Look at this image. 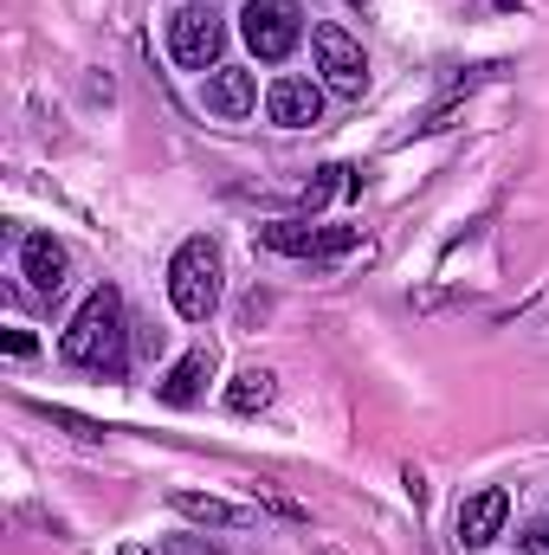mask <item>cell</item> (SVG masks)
<instances>
[{
  "label": "cell",
  "instance_id": "cell-1",
  "mask_svg": "<svg viewBox=\"0 0 549 555\" xmlns=\"http://www.w3.org/2000/svg\"><path fill=\"white\" fill-rule=\"evenodd\" d=\"M59 362H72V369H98V375H124V297H117V284H98L85 304H78V317L65 323V336H59Z\"/></svg>",
  "mask_w": 549,
  "mask_h": 555
},
{
  "label": "cell",
  "instance_id": "cell-2",
  "mask_svg": "<svg viewBox=\"0 0 549 555\" xmlns=\"http://www.w3.org/2000/svg\"><path fill=\"white\" fill-rule=\"evenodd\" d=\"M168 304L188 323H207L220 310V246L214 240H181L168 259Z\"/></svg>",
  "mask_w": 549,
  "mask_h": 555
},
{
  "label": "cell",
  "instance_id": "cell-3",
  "mask_svg": "<svg viewBox=\"0 0 549 555\" xmlns=\"http://www.w3.org/2000/svg\"><path fill=\"white\" fill-rule=\"evenodd\" d=\"M310 52H317V72H323V85L336 91V98H362L369 91V52H362V39H349L343 26H310Z\"/></svg>",
  "mask_w": 549,
  "mask_h": 555
},
{
  "label": "cell",
  "instance_id": "cell-4",
  "mask_svg": "<svg viewBox=\"0 0 549 555\" xmlns=\"http://www.w3.org/2000/svg\"><path fill=\"white\" fill-rule=\"evenodd\" d=\"M240 33H246V46H253L266 65H278V59L297 52V39H304V13H297V0H246Z\"/></svg>",
  "mask_w": 549,
  "mask_h": 555
},
{
  "label": "cell",
  "instance_id": "cell-5",
  "mask_svg": "<svg viewBox=\"0 0 549 555\" xmlns=\"http://www.w3.org/2000/svg\"><path fill=\"white\" fill-rule=\"evenodd\" d=\"M259 246L284 253V259H336L356 246V227H310V220H266Z\"/></svg>",
  "mask_w": 549,
  "mask_h": 555
},
{
  "label": "cell",
  "instance_id": "cell-6",
  "mask_svg": "<svg viewBox=\"0 0 549 555\" xmlns=\"http://www.w3.org/2000/svg\"><path fill=\"white\" fill-rule=\"evenodd\" d=\"M220 46H227V26H220L214 7H175V13H168V52H175L188 72H207V65L220 59Z\"/></svg>",
  "mask_w": 549,
  "mask_h": 555
},
{
  "label": "cell",
  "instance_id": "cell-7",
  "mask_svg": "<svg viewBox=\"0 0 549 555\" xmlns=\"http://www.w3.org/2000/svg\"><path fill=\"white\" fill-rule=\"evenodd\" d=\"M207 111L214 117H227V124H240V117H253L259 111V78L253 72H240V65H220L214 78H207Z\"/></svg>",
  "mask_w": 549,
  "mask_h": 555
},
{
  "label": "cell",
  "instance_id": "cell-8",
  "mask_svg": "<svg viewBox=\"0 0 549 555\" xmlns=\"http://www.w3.org/2000/svg\"><path fill=\"white\" fill-rule=\"evenodd\" d=\"M266 117L284 124V130H310L323 117V91L310 78H278L272 91H266Z\"/></svg>",
  "mask_w": 549,
  "mask_h": 555
},
{
  "label": "cell",
  "instance_id": "cell-9",
  "mask_svg": "<svg viewBox=\"0 0 549 555\" xmlns=\"http://www.w3.org/2000/svg\"><path fill=\"white\" fill-rule=\"evenodd\" d=\"M20 272H26L33 291L59 297V291H65V272H72V259H65V246H59L52 233H26V240H20Z\"/></svg>",
  "mask_w": 549,
  "mask_h": 555
},
{
  "label": "cell",
  "instance_id": "cell-10",
  "mask_svg": "<svg viewBox=\"0 0 549 555\" xmlns=\"http://www.w3.org/2000/svg\"><path fill=\"white\" fill-rule=\"evenodd\" d=\"M505 517H511V498L491 485V491H478V498H465L459 504V543L465 550H485L498 530H505Z\"/></svg>",
  "mask_w": 549,
  "mask_h": 555
},
{
  "label": "cell",
  "instance_id": "cell-11",
  "mask_svg": "<svg viewBox=\"0 0 549 555\" xmlns=\"http://www.w3.org/2000/svg\"><path fill=\"white\" fill-rule=\"evenodd\" d=\"M168 504H175L181 517L207 524V530H246V524H259L253 504H227V498H207V491H168Z\"/></svg>",
  "mask_w": 549,
  "mask_h": 555
},
{
  "label": "cell",
  "instance_id": "cell-12",
  "mask_svg": "<svg viewBox=\"0 0 549 555\" xmlns=\"http://www.w3.org/2000/svg\"><path fill=\"white\" fill-rule=\"evenodd\" d=\"M207 382H214V349H188V356L168 369L162 401H168V408H194V401L207 395Z\"/></svg>",
  "mask_w": 549,
  "mask_h": 555
},
{
  "label": "cell",
  "instance_id": "cell-13",
  "mask_svg": "<svg viewBox=\"0 0 549 555\" xmlns=\"http://www.w3.org/2000/svg\"><path fill=\"white\" fill-rule=\"evenodd\" d=\"M272 395H278L272 369H246V375H233L227 408H233V414H266V408H272Z\"/></svg>",
  "mask_w": 549,
  "mask_h": 555
},
{
  "label": "cell",
  "instance_id": "cell-14",
  "mask_svg": "<svg viewBox=\"0 0 549 555\" xmlns=\"http://www.w3.org/2000/svg\"><path fill=\"white\" fill-rule=\"evenodd\" d=\"M39 414H46V420H59V426H72L78 439H104V426H98V420H78V414H65V408H39Z\"/></svg>",
  "mask_w": 549,
  "mask_h": 555
},
{
  "label": "cell",
  "instance_id": "cell-15",
  "mask_svg": "<svg viewBox=\"0 0 549 555\" xmlns=\"http://www.w3.org/2000/svg\"><path fill=\"white\" fill-rule=\"evenodd\" d=\"M33 349H39V343H33V336H26V330H7V356H13V362H26V356H33Z\"/></svg>",
  "mask_w": 549,
  "mask_h": 555
},
{
  "label": "cell",
  "instance_id": "cell-16",
  "mask_svg": "<svg viewBox=\"0 0 549 555\" xmlns=\"http://www.w3.org/2000/svg\"><path fill=\"white\" fill-rule=\"evenodd\" d=\"M168 555H220L214 543H194V537H168Z\"/></svg>",
  "mask_w": 549,
  "mask_h": 555
},
{
  "label": "cell",
  "instance_id": "cell-17",
  "mask_svg": "<svg viewBox=\"0 0 549 555\" xmlns=\"http://www.w3.org/2000/svg\"><path fill=\"white\" fill-rule=\"evenodd\" d=\"M524 555H549V524H531L524 530Z\"/></svg>",
  "mask_w": 549,
  "mask_h": 555
}]
</instances>
